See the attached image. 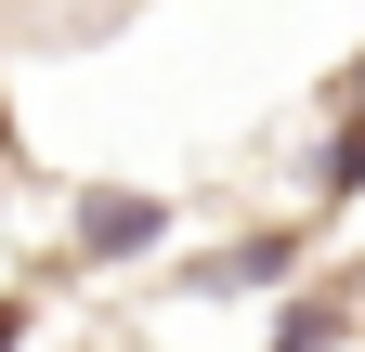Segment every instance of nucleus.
Here are the masks:
<instances>
[]
</instances>
